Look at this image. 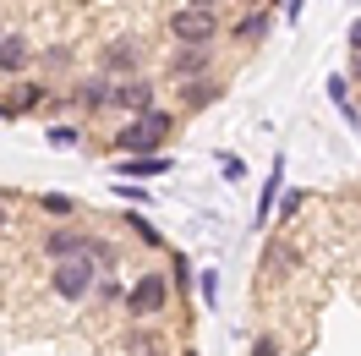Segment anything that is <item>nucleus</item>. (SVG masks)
<instances>
[{
	"label": "nucleus",
	"instance_id": "nucleus-1",
	"mask_svg": "<svg viewBox=\"0 0 361 356\" xmlns=\"http://www.w3.org/2000/svg\"><path fill=\"white\" fill-rule=\"evenodd\" d=\"M164 307H170V280L154 274V268H148V274H137L132 290H126V312H132L137 324H154Z\"/></svg>",
	"mask_w": 361,
	"mask_h": 356
},
{
	"label": "nucleus",
	"instance_id": "nucleus-2",
	"mask_svg": "<svg viewBox=\"0 0 361 356\" xmlns=\"http://www.w3.org/2000/svg\"><path fill=\"white\" fill-rule=\"evenodd\" d=\"M170 39L180 49H208L219 39V17L214 11H197V6H180L176 17H170Z\"/></svg>",
	"mask_w": 361,
	"mask_h": 356
},
{
	"label": "nucleus",
	"instance_id": "nucleus-3",
	"mask_svg": "<svg viewBox=\"0 0 361 356\" xmlns=\"http://www.w3.org/2000/svg\"><path fill=\"white\" fill-rule=\"evenodd\" d=\"M93 280H99V268H93L88 258H71V263L49 268V290H55L61 302H82V296L93 290Z\"/></svg>",
	"mask_w": 361,
	"mask_h": 356
},
{
	"label": "nucleus",
	"instance_id": "nucleus-4",
	"mask_svg": "<svg viewBox=\"0 0 361 356\" xmlns=\"http://www.w3.org/2000/svg\"><path fill=\"white\" fill-rule=\"evenodd\" d=\"M142 39H115V44H104V55H99V71H115V77H137L142 71Z\"/></svg>",
	"mask_w": 361,
	"mask_h": 356
},
{
	"label": "nucleus",
	"instance_id": "nucleus-5",
	"mask_svg": "<svg viewBox=\"0 0 361 356\" xmlns=\"http://www.w3.org/2000/svg\"><path fill=\"white\" fill-rule=\"evenodd\" d=\"M154 83H148V77H126V83H115L110 88V105L115 110H132V115H148L154 110Z\"/></svg>",
	"mask_w": 361,
	"mask_h": 356
},
{
	"label": "nucleus",
	"instance_id": "nucleus-6",
	"mask_svg": "<svg viewBox=\"0 0 361 356\" xmlns=\"http://www.w3.org/2000/svg\"><path fill=\"white\" fill-rule=\"evenodd\" d=\"M93 236L88 230H49L44 236V258L49 263H71V258H88Z\"/></svg>",
	"mask_w": 361,
	"mask_h": 356
},
{
	"label": "nucleus",
	"instance_id": "nucleus-7",
	"mask_svg": "<svg viewBox=\"0 0 361 356\" xmlns=\"http://www.w3.org/2000/svg\"><path fill=\"white\" fill-rule=\"evenodd\" d=\"M159 143H164V137H154L142 121H126V126L115 132V148H121L126 159H154V154H159Z\"/></svg>",
	"mask_w": 361,
	"mask_h": 356
},
{
	"label": "nucleus",
	"instance_id": "nucleus-8",
	"mask_svg": "<svg viewBox=\"0 0 361 356\" xmlns=\"http://www.w3.org/2000/svg\"><path fill=\"white\" fill-rule=\"evenodd\" d=\"M208 71H214V49H176L170 55V77L176 83H197Z\"/></svg>",
	"mask_w": 361,
	"mask_h": 356
},
{
	"label": "nucleus",
	"instance_id": "nucleus-9",
	"mask_svg": "<svg viewBox=\"0 0 361 356\" xmlns=\"http://www.w3.org/2000/svg\"><path fill=\"white\" fill-rule=\"evenodd\" d=\"M27 66H33V49H27V39H17V33H0V71H6V77H23Z\"/></svg>",
	"mask_w": 361,
	"mask_h": 356
},
{
	"label": "nucleus",
	"instance_id": "nucleus-10",
	"mask_svg": "<svg viewBox=\"0 0 361 356\" xmlns=\"http://www.w3.org/2000/svg\"><path fill=\"white\" fill-rule=\"evenodd\" d=\"M225 88L214 83V77H197V83H180V110H208V105H219Z\"/></svg>",
	"mask_w": 361,
	"mask_h": 356
},
{
	"label": "nucleus",
	"instance_id": "nucleus-11",
	"mask_svg": "<svg viewBox=\"0 0 361 356\" xmlns=\"http://www.w3.org/2000/svg\"><path fill=\"white\" fill-rule=\"evenodd\" d=\"M44 99H49V88H44V83H17V88H11V99H6L0 110H6V121H11V115H27V110H39Z\"/></svg>",
	"mask_w": 361,
	"mask_h": 356
},
{
	"label": "nucleus",
	"instance_id": "nucleus-12",
	"mask_svg": "<svg viewBox=\"0 0 361 356\" xmlns=\"http://www.w3.org/2000/svg\"><path fill=\"white\" fill-rule=\"evenodd\" d=\"M263 268H269V274H279V280H285V274H295V268H301V252H295L290 242H279V236H274V242L263 247Z\"/></svg>",
	"mask_w": 361,
	"mask_h": 356
},
{
	"label": "nucleus",
	"instance_id": "nucleus-13",
	"mask_svg": "<svg viewBox=\"0 0 361 356\" xmlns=\"http://www.w3.org/2000/svg\"><path fill=\"white\" fill-rule=\"evenodd\" d=\"M77 105H82V110H110V83H104V77H88V83L77 88Z\"/></svg>",
	"mask_w": 361,
	"mask_h": 356
},
{
	"label": "nucleus",
	"instance_id": "nucleus-14",
	"mask_svg": "<svg viewBox=\"0 0 361 356\" xmlns=\"http://www.w3.org/2000/svg\"><path fill=\"white\" fill-rule=\"evenodd\" d=\"M279 181H285V159L274 165V176L263 181V192H257V225H269V208L279 203Z\"/></svg>",
	"mask_w": 361,
	"mask_h": 356
},
{
	"label": "nucleus",
	"instance_id": "nucleus-15",
	"mask_svg": "<svg viewBox=\"0 0 361 356\" xmlns=\"http://www.w3.org/2000/svg\"><path fill=\"white\" fill-rule=\"evenodd\" d=\"M230 33H235L241 44H252V39H263V33H269V11H247V17H241V23L230 28Z\"/></svg>",
	"mask_w": 361,
	"mask_h": 356
},
{
	"label": "nucleus",
	"instance_id": "nucleus-16",
	"mask_svg": "<svg viewBox=\"0 0 361 356\" xmlns=\"http://www.w3.org/2000/svg\"><path fill=\"white\" fill-rule=\"evenodd\" d=\"M126 351H132V356H154V351H164V345H159L154 329H142V324H137V329L126 334Z\"/></svg>",
	"mask_w": 361,
	"mask_h": 356
},
{
	"label": "nucleus",
	"instance_id": "nucleus-17",
	"mask_svg": "<svg viewBox=\"0 0 361 356\" xmlns=\"http://www.w3.org/2000/svg\"><path fill=\"white\" fill-rule=\"evenodd\" d=\"M137 121H142V126H148L154 137H170V132H176V115H170V110H159V105H154L148 115H137Z\"/></svg>",
	"mask_w": 361,
	"mask_h": 356
},
{
	"label": "nucleus",
	"instance_id": "nucleus-18",
	"mask_svg": "<svg viewBox=\"0 0 361 356\" xmlns=\"http://www.w3.org/2000/svg\"><path fill=\"white\" fill-rule=\"evenodd\" d=\"M39 208H44V214H55V220H71V214H77V203H71L66 192H44V198H39Z\"/></svg>",
	"mask_w": 361,
	"mask_h": 356
},
{
	"label": "nucleus",
	"instance_id": "nucleus-19",
	"mask_svg": "<svg viewBox=\"0 0 361 356\" xmlns=\"http://www.w3.org/2000/svg\"><path fill=\"white\" fill-rule=\"evenodd\" d=\"M170 170V159L154 154V159H126V176H164Z\"/></svg>",
	"mask_w": 361,
	"mask_h": 356
},
{
	"label": "nucleus",
	"instance_id": "nucleus-20",
	"mask_svg": "<svg viewBox=\"0 0 361 356\" xmlns=\"http://www.w3.org/2000/svg\"><path fill=\"white\" fill-rule=\"evenodd\" d=\"M77 143H82L77 126H49V148H77Z\"/></svg>",
	"mask_w": 361,
	"mask_h": 356
},
{
	"label": "nucleus",
	"instance_id": "nucleus-21",
	"mask_svg": "<svg viewBox=\"0 0 361 356\" xmlns=\"http://www.w3.org/2000/svg\"><path fill=\"white\" fill-rule=\"evenodd\" d=\"M329 93H334V105L345 121H356V110H350V99H345V77H329Z\"/></svg>",
	"mask_w": 361,
	"mask_h": 356
},
{
	"label": "nucleus",
	"instance_id": "nucleus-22",
	"mask_svg": "<svg viewBox=\"0 0 361 356\" xmlns=\"http://www.w3.org/2000/svg\"><path fill=\"white\" fill-rule=\"evenodd\" d=\"M39 61H44L49 71H66V66H71V49H66V44H55V49H44Z\"/></svg>",
	"mask_w": 361,
	"mask_h": 356
},
{
	"label": "nucleus",
	"instance_id": "nucleus-23",
	"mask_svg": "<svg viewBox=\"0 0 361 356\" xmlns=\"http://www.w3.org/2000/svg\"><path fill=\"white\" fill-rule=\"evenodd\" d=\"M126 225H132V236H137V242H142V247H159V230H154V225H148V220H137V214H132V220H126Z\"/></svg>",
	"mask_w": 361,
	"mask_h": 356
},
{
	"label": "nucleus",
	"instance_id": "nucleus-24",
	"mask_svg": "<svg viewBox=\"0 0 361 356\" xmlns=\"http://www.w3.org/2000/svg\"><path fill=\"white\" fill-rule=\"evenodd\" d=\"M252 356H285V345H279L274 334H257V340H252Z\"/></svg>",
	"mask_w": 361,
	"mask_h": 356
},
{
	"label": "nucleus",
	"instance_id": "nucleus-25",
	"mask_svg": "<svg viewBox=\"0 0 361 356\" xmlns=\"http://www.w3.org/2000/svg\"><path fill=\"white\" fill-rule=\"evenodd\" d=\"M301 203H307V198H301V192H285V198H279V220L290 225L295 214H301Z\"/></svg>",
	"mask_w": 361,
	"mask_h": 356
},
{
	"label": "nucleus",
	"instance_id": "nucleus-26",
	"mask_svg": "<svg viewBox=\"0 0 361 356\" xmlns=\"http://www.w3.org/2000/svg\"><path fill=\"white\" fill-rule=\"evenodd\" d=\"M203 302H208V307L219 302V274H214V268H203Z\"/></svg>",
	"mask_w": 361,
	"mask_h": 356
},
{
	"label": "nucleus",
	"instance_id": "nucleus-27",
	"mask_svg": "<svg viewBox=\"0 0 361 356\" xmlns=\"http://www.w3.org/2000/svg\"><path fill=\"white\" fill-rule=\"evenodd\" d=\"M219 165H225V176H230V181H241V176H247V165H241V159H235V154H225V159H219Z\"/></svg>",
	"mask_w": 361,
	"mask_h": 356
},
{
	"label": "nucleus",
	"instance_id": "nucleus-28",
	"mask_svg": "<svg viewBox=\"0 0 361 356\" xmlns=\"http://www.w3.org/2000/svg\"><path fill=\"white\" fill-rule=\"evenodd\" d=\"M356 49H361V17L350 23V55H356Z\"/></svg>",
	"mask_w": 361,
	"mask_h": 356
},
{
	"label": "nucleus",
	"instance_id": "nucleus-29",
	"mask_svg": "<svg viewBox=\"0 0 361 356\" xmlns=\"http://www.w3.org/2000/svg\"><path fill=\"white\" fill-rule=\"evenodd\" d=\"M6 225H11V208H6V198H0V230H6Z\"/></svg>",
	"mask_w": 361,
	"mask_h": 356
},
{
	"label": "nucleus",
	"instance_id": "nucleus-30",
	"mask_svg": "<svg viewBox=\"0 0 361 356\" xmlns=\"http://www.w3.org/2000/svg\"><path fill=\"white\" fill-rule=\"evenodd\" d=\"M350 77H361V49H356V55H350Z\"/></svg>",
	"mask_w": 361,
	"mask_h": 356
},
{
	"label": "nucleus",
	"instance_id": "nucleus-31",
	"mask_svg": "<svg viewBox=\"0 0 361 356\" xmlns=\"http://www.w3.org/2000/svg\"><path fill=\"white\" fill-rule=\"evenodd\" d=\"M186 6H197V11H214V0H186Z\"/></svg>",
	"mask_w": 361,
	"mask_h": 356
},
{
	"label": "nucleus",
	"instance_id": "nucleus-32",
	"mask_svg": "<svg viewBox=\"0 0 361 356\" xmlns=\"http://www.w3.org/2000/svg\"><path fill=\"white\" fill-rule=\"evenodd\" d=\"M241 6H257V11H263V0H241Z\"/></svg>",
	"mask_w": 361,
	"mask_h": 356
},
{
	"label": "nucleus",
	"instance_id": "nucleus-33",
	"mask_svg": "<svg viewBox=\"0 0 361 356\" xmlns=\"http://www.w3.org/2000/svg\"><path fill=\"white\" fill-rule=\"evenodd\" d=\"M154 356H164V351H154Z\"/></svg>",
	"mask_w": 361,
	"mask_h": 356
}]
</instances>
